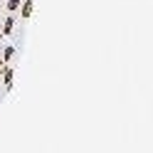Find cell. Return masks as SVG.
<instances>
[{
  "mask_svg": "<svg viewBox=\"0 0 153 153\" xmlns=\"http://www.w3.org/2000/svg\"><path fill=\"white\" fill-rule=\"evenodd\" d=\"M13 25H15V15H7V20L3 25V35H10L13 32Z\"/></svg>",
  "mask_w": 153,
  "mask_h": 153,
  "instance_id": "3",
  "label": "cell"
},
{
  "mask_svg": "<svg viewBox=\"0 0 153 153\" xmlns=\"http://www.w3.org/2000/svg\"><path fill=\"white\" fill-rule=\"evenodd\" d=\"M17 10H20V15H22L25 20H27V17H32V10H35V3H32V0H22V3H20V7H17Z\"/></svg>",
  "mask_w": 153,
  "mask_h": 153,
  "instance_id": "1",
  "label": "cell"
},
{
  "mask_svg": "<svg viewBox=\"0 0 153 153\" xmlns=\"http://www.w3.org/2000/svg\"><path fill=\"white\" fill-rule=\"evenodd\" d=\"M13 76H15V69L13 67H3V72H0V82H5L7 87L13 84Z\"/></svg>",
  "mask_w": 153,
  "mask_h": 153,
  "instance_id": "2",
  "label": "cell"
},
{
  "mask_svg": "<svg viewBox=\"0 0 153 153\" xmlns=\"http://www.w3.org/2000/svg\"><path fill=\"white\" fill-rule=\"evenodd\" d=\"M13 57H15V47H5L3 50V62H13Z\"/></svg>",
  "mask_w": 153,
  "mask_h": 153,
  "instance_id": "4",
  "label": "cell"
},
{
  "mask_svg": "<svg viewBox=\"0 0 153 153\" xmlns=\"http://www.w3.org/2000/svg\"><path fill=\"white\" fill-rule=\"evenodd\" d=\"M20 3H22V0H7V3H5L7 13H17V7H20Z\"/></svg>",
  "mask_w": 153,
  "mask_h": 153,
  "instance_id": "5",
  "label": "cell"
}]
</instances>
